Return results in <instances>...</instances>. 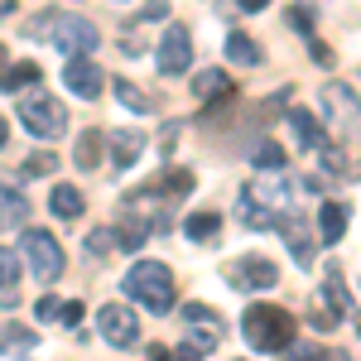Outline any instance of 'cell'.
Here are the masks:
<instances>
[{"label":"cell","mask_w":361,"mask_h":361,"mask_svg":"<svg viewBox=\"0 0 361 361\" xmlns=\"http://www.w3.org/2000/svg\"><path fill=\"white\" fill-rule=\"evenodd\" d=\"M294 207V183L284 178V169H260V178H250L241 188V222L250 231H270L279 217Z\"/></svg>","instance_id":"cell-1"},{"label":"cell","mask_w":361,"mask_h":361,"mask_svg":"<svg viewBox=\"0 0 361 361\" xmlns=\"http://www.w3.org/2000/svg\"><path fill=\"white\" fill-rule=\"evenodd\" d=\"M121 289L130 294V304L149 308V313H169L173 308V275L159 260H135L130 275L121 279Z\"/></svg>","instance_id":"cell-2"},{"label":"cell","mask_w":361,"mask_h":361,"mask_svg":"<svg viewBox=\"0 0 361 361\" xmlns=\"http://www.w3.org/2000/svg\"><path fill=\"white\" fill-rule=\"evenodd\" d=\"M29 34L49 39L58 54H68V58H82V54L97 49V29L87 25V20H78V15H58V10H44V15L34 20Z\"/></svg>","instance_id":"cell-3"},{"label":"cell","mask_w":361,"mask_h":361,"mask_svg":"<svg viewBox=\"0 0 361 361\" xmlns=\"http://www.w3.org/2000/svg\"><path fill=\"white\" fill-rule=\"evenodd\" d=\"M241 328H246V342L255 352H284L294 342V318L279 304H250Z\"/></svg>","instance_id":"cell-4"},{"label":"cell","mask_w":361,"mask_h":361,"mask_svg":"<svg viewBox=\"0 0 361 361\" xmlns=\"http://www.w3.org/2000/svg\"><path fill=\"white\" fill-rule=\"evenodd\" d=\"M20 121H25V130L34 140H58L63 130H68V111H63V102H54V97H44V92H29V97H20Z\"/></svg>","instance_id":"cell-5"},{"label":"cell","mask_w":361,"mask_h":361,"mask_svg":"<svg viewBox=\"0 0 361 361\" xmlns=\"http://www.w3.org/2000/svg\"><path fill=\"white\" fill-rule=\"evenodd\" d=\"M20 255L29 260V270L39 284H54L63 275V246H58L49 231H39V226H29L25 236H20Z\"/></svg>","instance_id":"cell-6"},{"label":"cell","mask_w":361,"mask_h":361,"mask_svg":"<svg viewBox=\"0 0 361 361\" xmlns=\"http://www.w3.org/2000/svg\"><path fill=\"white\" fill-rule=\"evenodd\" d=\"M323 121L333 126L337 135H352L361 126V102L347 82H328L323 87Z\"/></svg>","instance_id":"cell-7"},{"label":"cell","mask_w":361,"mask_h":361,"mask_svg":"<svg viewBox=\"0 0 361 361\" xmlns=\"http://www.w3.org/2000/svg\"><path fill=\"white\" fill-rule=\"evenodd\" d=\"M164 78H183L193 68V34L183 25H169L164 39H159V63H154Z\"/></svg>","instance_id":"cell-8"},{"label":"cell","mask_w":361,"mask_h":361,"mask_svg":"<svg viewBox=\"0 0 361 361\" xmlns=\"http://www.w3.org/2000/svg\"><path fill=\"white\" fill-rule=\"evenodd\" d=\"M97 333L106 337L111 347H135L140 318L130 313V304H106V308H97Z\"/></svg>","instance_id":"cell-9"},{"label":"cell","mask_w":361,"mask_h":361,"mask_svg":"<svg viewBox=\"0 0 361 361\" xmlns=\"http://www.w3.org/2000/svg\"><path fill=\"white\" fill-rule=\"evenodd\" d=\"M63 87H68L73 97H82V102H97V92L106 87V78H102V68L92 63V54H82V58H68V68H63Z\"/></svg>","instance_id":"cell-10"},{"label":"cell","mask_w":361,"mask_h":361,"mask_svg":"<svg viewBox=\"0 0 361 361\" xmlns=\"http://www.w3.org/2000/svg\"><path fill=\"white\" fill-rule=\"evenodd\" d=\"M226 275H231V284H241V289H270V284L279 279V270L265 260V255H246V260L231 265Z\"/></svg>","instance_id":"cell-11"},{"label":"cell","mask_w":361,"mask_h":361,"mask_svg":"<svg viewBox=\"0 0 361 361\" xmlns=\"http://www.w3.org/2000/svg\"><path fill=\"white\" fill-rule=\"evenodd\" d=\"M279 231L289 236V255H294V265H299V270H308V265H313V236H308L304 217L284 212V222H279Z\"/></svg>","instance_id":"cell-12"},{"label":"cell","mask_w":361,"mask_h":361,"mask_svg":"<svg viewBox=\"0 0 361 361\" xmlns=\"http://www.w3.org/2000/svg\"><path fill=\"white\" fill-rule=\"evenodd\" d=\"M313 226H318V241H323V246H337V241L347 236V207H342V202H323Z\"/></svg>","instance_id":"cell-13"},{"label":"cell","mask_w":361,"mask_h":361,"mask_svg":"<svg viewBox=\"0 0 361 361\" xmlns=\"http://www.w3.org/2000/svg\"><path fill=\"white\" fill-rule=\"evenodd\" d=\"M193 92L202 97V102H217V106L236 97V87H231V78H226V73H217V68H207V73H197V78H193Z\"/></svg>","instance_id":"cell-14"},{"label":"cell","mask_w":361,"mask_h":361,"mask_svg":"<svg viewBox=\"0 0 361 361\" xmlns=\"http://www.w3.org/2000/svg\"><path fill=\"white\" fill-rule=\"evenodd\" d=\"M106 140H111V164L116 169H130L145 154V135L140 130H111Z\"/></svg>","instance_id":"cell-15"},{"label":"cell","mask_w":361,"mask_h":361,"mask_svg":"<svg viewBox=\"0 0 361 361\" xmlns=\"http://www.w3.org/2000/svg\"><path fill=\"white\" fill-rule=\"evenodd\" d=\"M49 207H54V217H63V222H73V217H82V193L73 188V183H54V193H49Z\"/></svg>","instance_id":"cell-16"},{"label":"cell","mask_w":361,"mask_h":361,"mask_svg":"<svg viewBox=\"0 0 361 361\" xmlns=\"http://www.w3.org/2000/svg\"><path fill=\"white\" fill-rule=\"evenodd\" d=\"M149 193L154 197H188L193 193V173L188 169H164L159 183H149Z\"/></svg>","instance_id":"cell-17"},{"label":"cell","mask_w":361,"mask_h":361,"mask_svg":"<svg viewBox=\"0 0 361 361\" xmlns=\"http://www.w3.org/2000/svg\"><path fill=\"white\" fill-rule=\"evenodd\" d=\"M289 126H294V140H299V149H318L323 145V126L304 111V106H294L289 111Z\"/></svg>","instance_id":"cell-18"},{"label":"cell","mask_w":361,"mask_h":361,"mask_svg":"<svg viewBox=\"0 0 361 361\" xmlns=\"http://www.w3.org/2000/svg\"><path fill=\"white\" fill-rule=\"evenodd\" d=\"M328 313L333 318H347L352 313V299H347V284H342V270L328 265Z\"/></svg>","instance_id":"cell-19"},{"label":"cell","mask_w":361,"mask_h":361,"mask_svg":"<svg viewBox=\"0 0 361 361\" xmlns=\"http://www.w3.org/2000/svg\"><path fill=\"white\" fill-rule=\"evenodd\" d=\"M226 58H231V63H246V68H260V44H255V39H246V34H231V39H226Z\"/></svg>","instance_id":"cell-20"},{"label":"cell","mask_w":361,"mask_h":361,"mask_svg":"<svg viewBox=\"0 0 361 361\" xmlns=\"http://www.w3.org/2000/svg\"><path fill=\"white\" fill-rule=\"evenodd\" d=\"M111 92H116V102L126 106V111H135V116H149V102H145V92H140L130 78H116L111 82Z\"/></svg>","instance_id":"cell-21"},{"label":"cell","mask_w":361,"mask_h":361,"mask_svg":"<svg viewBox=\"0 0 361 361\" xmlns=\"http://www.w3.org/2000/svg\"><path fill=\"white\" fill-rule=\"evenodd\" d=\"M25 217H29L25 193H15L10 183H0V222H25Z\"/></svg>","instance_id":"cell-22"},{"label":"cell","mask_w":361,"mask_h":361,"mask_svg":"<svg viewBox=\"0 0 361 361\" xmlns=\"http://www.w3.org/2000/svg\"><path fill=\"white\" fill-rule=\"evenodd\" d=\"M217 226H222L217 212H193V217L183 222V231H188V241H212V236H217Z\"/></svg>","instance_id":"cell-23"},{"label":"cell","mask_w":361,"mask_h":361,"mask_svg":"<svg viewBox=\"0 0 361 361\" xmlns=\"http://www.w3.org/2000/svg\"><path fill=\"white\" fill-rule=\"evenodd\" d=\"M39 78H44V73H39V63H20V68H5V73H0V87H5V92H15V87H34Z\"/></svg>","instance_id":"cell-24"},{"label":"cell","mask_w":361,"mask_h":361,"mask_svg":"<svg viewBox=\"0 0 361 361\" xmlns=\"http://www.w3.org/2000/svg\"><path fill=\"white\" fill-rule=\"evenodd\" d=\"M73 159H78V169H97L102 164V135L87 130V135L78 140V149H73Z\"/></svg>","instance_id":"cell-25"},{"label":"cell","mask_w":361,"mask_h":361,"mask_svg":"<svg viewBox=\"0 0 361 361\" xmlns=\"http://www.w3.org/2000/svg\"><path fill=\"white\" fill-rule=\"evenodd\" d=\"M250 164H255V169H284V145H275V140H260V145L250 149Z\"/></svg>","instance_id":"cell-26"},{"label":"cell","mask_w":361,"mask_h":361,"mask_svg":"<svg viewBox=\"0 0 361 361\" xmlns=\"http://www.w3.org/2000/svg\"><path fill=\"white\" fill-rule=\"evenodd\" d=\"M34 347V333L29 328H20V323H5L0 328V352H29Z\"/></svg>","instance_id":"cell-27"},{"label":"cell","mask_w":361,"mask_h":361,"mask_svg":"<svg viewBox=\"0 0 361 361\" xmlns=\"http://www.w3.org/2000/svg\"><path fill=\"white\" fill-rule=\"evenodd\" d=\"M54 169H58V154H29L25 164H20V178H44Z\"/></svg>","instance_id":"cell-28"},{"label":"cell","mask_w":361,"mask_h":361,"mask_svg":"<svg viewBox=\"0 0 361 361\" xmlns=\"http://www.w3.org/2000/svg\"><path fill=\"white\" fill-rule=\"evenodd\" d=\"M15 284H20V255L0 250V289H15Z\"/></svg>","instance_id":"cell-29"},{"label":"cell","mask_w":361,"mask_h":361,"mask_svg":"<svg viewBox=\"0 0 361 361\" xmlns=\"http://www.w3.org/2000/svg\"><path fill=\"white\" fill-rule=\"evenodd\" d=\"M111 246H116V231H106V226L87 236V255H106V250H111Z\"/></svg>","instance_id":"cell-30"},{"label":"cell","mask_w":361,"mask_h":361,"mask_svg":"<svg viewBox=\"0 0 361 361\" xmlns=\"http://www.w3.org/2000/svg\"><path fill=\"white\" fill-rule=\"evenodd\" d=\"M183 318H188V323H212V328H217V313H207L202 304H188V308H183Z\"/></svg>","instance_id":"cell-31"},{"label":"cell","mask_w":361,"mask_h":361,"mask_svg":"<svg viewBox=\"0 0 361 361\" xmlns=\"http://www.w3.org/2000/svg\"><path fill=\"white\" fill-rule=\"evenodd\" d=\"M169 15V0H149V5H140V20H164Z\"/></svg>","instance_id":"cell-32"},{"label":"cell","mask_w":361,"mask_h":361,"mask_svg":"<svg viewBox=\"0 0 361 361\" xmlns=\"http://www.w3.org/2000/svg\"><path fill=\"white\" fill-rule=\"evenodd\" d=\"M289 25L299 29V34H308V29H313V20H308V10H304V5H294V10H289Z\"/></svg>","instance_id":"cell-33"},{"label":"cell","mask_w":361,"mask_h":361,"mask_svg":"<svg viewBox=\"0 0 361 361\" xmlns=\"http://www.w3.org/2000/svg\"><path fill=\"white\" fill-rule=\"evenodd\" d=\"M58 318H63L68 328H78V323H82V304H63V308H58Z\"/></svg>","instance_id":"cell-34"},{"label":"cell","mask_w":361,"mask_h":361,"mask_svg":"<svg viewBox=\"0 0 361 361\" xmlns=\"http://www.w3.org/2000/svg\"><path fill=\"white\" fill-rule=\"evenodd\" d=\"M323 169H328V173H342V169H347V159H342L337 149H323Z\"/></svg>","instance_id":"cell-35"},{"label":"cell","mask_w":361,"mask_h":361,"mask_svg":"<svg viewBox=\"0 0 361 361\" xmlns=\"http://www.w3.org/2000/svg\"><path fill=\"white\" fill-rule=\"evenodd\" d=\"M294 361H323V347H308V342H299V347H294Z\"/></svg>","instance_id":"cell-36"},{"label":"cell","mask_w":361,"mask_h":361,"mask_svg":"<svg viewBox=\"0 0 361 361\" xmlns=\"http://www.w3.org/2000/svg\"><path fill=\"white\" fill-rule=\"evenodd\" d=\"M313 58H318L323 68H333V49H328V44H313Z\"/></svg>","instance_id":"cell-37"},{"label":"cell","mask_w":361,"mask_h":361,"mask_svg":"<svg viewBox=\"0 0 361 361\" xmlns=\"http://www.w3.org/2000/svg\"><path fill=\"white\" fill-rule=\"evenodd\" d=\"M58 313V299H39V318H54Z\"/></svg>","instance_id":"cell-38"},{"label":"cell","mask_w":361,"mask_h":361,"mask_svg":"<svg viewBox=\"0 0 361 361\" xmlns=\"http://www.w3.org/2000/svg\"><path fill=\"white\" fill-rule=\"evenodd\" d=\"M265 5H270V0H241V10H246V15H255V10H265Z\"/></svg>","instance_id":"cell-39"},{"label":"cell","mask_w":361,"mask_h":361,"mask_svg":"<svg viewBox=\"0 0 361 361\" xmlns=\"http://www.w3.org/2000/svg\"><path fill=\"white\" fill-rule=\"evenodd\" d=\"M149 361H173V357H169V347H149Z\"/></svg>","instance_id":"cell-40"},{"label":"cell","mask_w":361,"mask_h":361,"mask_svg":"<svg viewBox=\"0 0 361 361\" xmlns=\"http://www.w3.org/2000/svg\"><path fill=\"white\" fill-rule=\"evenodd\" d=\"M10 145V126H5V116H0V149Z\"/></svg>","instance_id":"cell-41"},{"label":"cell","mask_w":361,"mask_h":361,"mask_svg":"<svg viewBox=\"0 0 361 361\" xmlns=\"http://www.w3.org/2000/svg\"><path fill=\"white\" fill-rule=\"evenodd\" d=\"M5 15H15V0H0V20H5Z\"/></svg>","instance_id":"cell-42"},{"label":"cell","mask_w":361,"mask_h":361,"mask_svg":"<svg viewBox=\"0 0 361 361\" xmlns=\"http://www.w3.org/2000/svg\"><path fill=\"white\" fill-rule=\"evenodd\" d=\"M0 68H5V44H0Z\"/></svg>","instance_id":"cell-43"},{"label":"cell","mask_w":361,"mask_h":361,"mask_svg":"<svg viewBox=\"0 0 361 361\" xmlns=\"http://www.w3.org/2000/svg\"><path fill=\"white\" fill-rule=\"evenodd\" d=\"M357 328H361V313H357Z\"/></svg>","instance_id":"cell-44"}]
</instances>
